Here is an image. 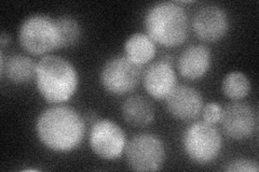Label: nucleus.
Returning a JSON list of instances; mask_svg holds the SVG:
<instances>
[{
	"mask_svg": "<svg viewBox=\"0 0 259 172\" xmlns=\"http://www.w3.org/2000/svg\"><path fill=\"white\" fill-rule=\"evenodd\" d=\"M259 170L258 162L248 158H236L228 162L225 171L228 172H257Z\"/></svg>",
	"mask_w": 259,
	"mask_h": 172,
	"instance_id": "obj_19",
	"label": "nucleus"
},
{
	"mask_svg": "<svg viewBox=\"0 0 259 172\" xmlns=\"http://www.w3.org/2000/svg\"><path fill=\"white\" fill-rule=\"evenodd\" d=\"M37 63L24 54H14L6 57L4 51L0 53V75L15 85H22L35 79Z\"/></svg>",
	"mask_w": 259,
	"mask_h": 172,
	"instance_id": "obj_14",
	"label": "nucleus"
},
{
	"mask_svg": "<svg viewBox=\"0 0 259 172\" xmlns=\"http://www.w3.org/2000/svg\"><path fill=\"white\" fill-rule=\"evenodd\" d=\"M142 75L143 67L137 66L124 55H118L103 65L100 71V83L106 93L123 96L139 86Z\"/></svg>",
	"mask_w": 259,
	"mask_h": 172,
	"instance_id": "obj_7",
	"label": "nucleus"
},
{
	"mask_svg": "<svg viewBox=\"0 0 259 172\" xmlns=\"http://www.w3.org/2000/svg\"><path fill=\"white\" fill-rule=\"evenodd\" d=\"M36 135L46 149L55 153L77 150L85 136V120L72 106L53 104L36 120Z\"/></svg>",
	"mask_w": 259,
	"mask_h": 172,
	"instance_id": "obj_1",
	"label": "nucleus"
},
{
	"mask_svg": "<svg viewBox=\"0 0 259 172\" xmlns=\"http://www.w3.org/2000/svg\"><path fill=\"white\" fill-rule=\"evenodd\" d=\"M223 113V106L215 101H209L203 105L201 116L203 118V121L208 123V124L216 125L220 124Z\"/></svg>",
	"mask_w": 259,
	"mask_h": 172,
	"instance_id": "obj_20",
	"label": "nucleus"
},
{
	"mask_svg": "<svg viewBox=\"0 0 259 172\" xmlns=\"http://www.w3.org/2000/svg\"><path fill=\"white\" fill-rule=\"evenodd\" d=\"M35 82L38 93L47 102L63 104L76 94L79 75L68 60L49 54L37 63Z\"/></svg>",
	"mask_w": 259,
	"mask_h": 172,
	"instance_id": "obj_2",
	"label": "nucleus"
},
{
	"mask_svg": "<svg viewBox=\"0 0 259 172\" xmlns=\"http://www.w3.org/2000/svg\"><path fill=\"white\" fill-rule=\"evenodd\" d=\"M203 96L189 85H177L165 99V108L173 119L189 122L197 120L202 113Z\"/></svg>",
	"mask_w": 259,
	"mask_h": 172,
	"instance_id": "obj_12",
	"label": "nucleus"
},
{
	"mask_svg": "<svg viewBox=\"0 0 259 172\" xmlns=\"http://www.w3.org/2000/svg\"><path fill=\"white\" fill-rule=\"evenodd\" d=\"M19 42L28 54L46 56L60 48V37L56 20L41 13L31 14L19 28Z\"/></svg>",
	"mask_w": 259,
	"mask_h": 172,
	"instance_id": "obj_4",
	"label": "nucleus"
},
{
	"mask_svg": "<svg viewBox=\"0 0 259 172\" xmlns=\"http://www.w3.org/2000/svg\"><path fill=\"white\" fill-rule=\"evenodd\" d=\"M212 66V53L203 44H191L178 56L177 70L180 75L189 81L203 78Z\"/></svg>",
	"mask_w": 259,
	"mask_h": 172,
	"instance_id": "obj_13",
	"label": "nucleus"
},
{
	"mask_svg": "<svg viewBox=\"0 0 259 172\" xmlns=\"http://www.w3.org/2000/svg\"><path fill=\"white\" fill-rule=\"evenodd\" d=\"M125 57L137 66L150 64L157 53L156 43L145 32H135L124 42Z\"/></svg>",
	"mask_w": 259,
	"mask_h": 172,
	"instance_id": "obj_16",
	"label": "nucleus"
},
{
	"mask_svg": "<svg viewBox=\"0 0 259 172\" xmlns=\"http://www.w3.org/2000/svg\"><path fill=\"white\" fill-rule=\"evenodd\" d=\"M142 82L145 91L156 100H165L178 85L172 61L166 59L150 63L143 70Z\"/></svg>",
	"mask_w": 259,
	"mask_h": 172,
	"instance_id": "obj_11",
	"label": "nucleus"
},
{
	"mask_svg": "<svg viewBox=\"0 0 259 172\" xmlns=\"http://www.w3.org/2000/svg\"><path fill=\"white\" fill-rule=\"evenodd\" d=\"M125 160L134 171H158L163 166L166 151L161 138L149 133L137 134L127 141Z\"/></svg>",
	"mask_w": 259,
	"mask_h": 172,
	"instance_id": "obj_6",
	"label": "nucleus"
},
{
	"mask_svg": "<svg viewBox=\"0 0 259 172\" xmlns=\"http://www.w3.org/2000/svg\"><path fill=\"white\" fill-rule=\"evenodd\" d=\"M121 116L130 126L144 128L155 121L156 108L149 98L143 95H132L121 105Z\"/></svg>",
	"mask_w": 259,
	"mask_h": 172,
	"instance_id": "obj_15",
	"label": "nucleus"
},
{
	"mask_svg": "<svg viewBox=\"0 0 259 172\" xmlns=\"http://www.w3.org/2000/svg\"><path fill=\"white\" fill-rule=\"evenodd\" d=\"M145 34L164 47L181 46L188 38L189 18L180 3L162 2L151 6L144 16Z\"/></svg>",
	"mask_w": 259,
	"mask_h": 172,
	"instance_id": "obj_3",
	"label": "nucleus"
},
{
	"mask_svg": "<svg viewBox=\"0 0 259 172\" xmlns=\"http://www.w3.org/2000/svg\"><path fill=\"white\" fill-rule=\"evenodd\" d=\"M252 89L249 78L242 71H231L222 82L223 94L232 101H241L246 98Z\"/></svg>",
	"mask_w": 259,
	"mask_h": 172,
	"instance_id": "obj_17",
	"label": "nucleus"
},
{
	"mask_svg": "<svg viewBox=\"0 0 259 172\" xmlns=\"http://www.w3.org/2000/svg\"><path fill=\"white\" fill-rule=\"evenodd\" d=\"M192 30L203 42H218L228 34L229 15L222 7L205 5L196 11L192 18Z\"/></svg>",
	"mask_w": 259,
	"mask_h": 172,
	"instance_id": "obj_10",
	"label": "nucleus"
},
{
	"mask_svg": "<svg viewBox=\"0 0 259 172\" xmlns=\"http://www.w3.org/2000/svg\"><path fill=\"white\" fill-rule=\"evenodd\" d=\"M8 44H10V36L7 32H2V35H0V46H2V51H4V48Z\"/></svg>",
	"mask_w": 259,
	"mask_h": 172,
	"instance_id": "obj_21",
	"label": "nucleus"
},
{
	"mask_svg": "<svg viewBox=\"0 0 259 172\" xmlns=\"http://www.w3.org/2000/svg\"><path fill=\"white\" fill-rule=\"evenodd\" d=\"M127 140L124 130L116 122L108 119L95 121L89 133V145L97 157L116 160L124 154Z\"/></svg>",
	"mask_w": 259,
	"mask_h": 172,
	"instance_id": "obj_8",
	"label": "nucleus"
},
{
	"mask_svg": "<svg viewBox=\"0 0 259 172\" xmlns=\"http://www.w3.org/2000/svg\"><path fill=\"white\" fill-rule=\"evenodd\" d=\"M55 20L59 29L60 48H69L77 45L82 36V28L78 20L69 15L59 16Z\"/></svg>",
	"mask_w": 259,
	"mask_h": 172,
	"instance_id": "obj_18",
	"label": "nucleus"
},
{
	"mask_svg": "<svg viewBox=\"0 0 259 172\" xmlns=\"http://www.w3.org/2000/svg\"><path fill=\"white\" fill-rule=\"evenodd\" d=\"M220 124L226 137L234 141H245L257 132L258 116L250 104L232 101L223 108Z\"/></svg>",
	"mask_w": 259,
	"mask_h": 172,
	"instance_id": "obj_9",
	"label": "nucleus"
},
{
	"mask_svg": "<svg viewBox=\"0 0 259 172\" xmlns=\"http://www.w3.org/2000/svg\"><path fill=\"white\" fill-rule=\"evenodd\" d=\"M223 147V137L212 124L196 122L185 130L183 149L187 157L197 165H208L220 156Z\"/></svg>",
	"mask_w": 259,
	"mask_h": 172,
	"instance_id": "obj_5",
	"label": "nucleus"
}]
</instances>
